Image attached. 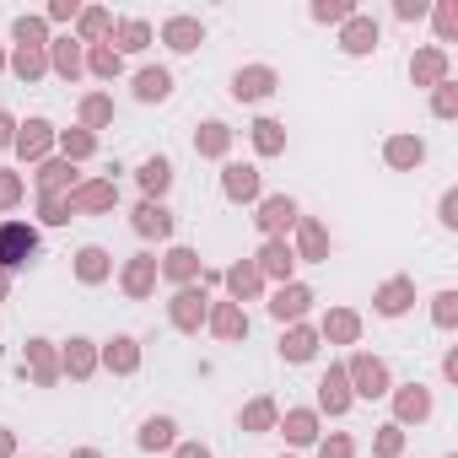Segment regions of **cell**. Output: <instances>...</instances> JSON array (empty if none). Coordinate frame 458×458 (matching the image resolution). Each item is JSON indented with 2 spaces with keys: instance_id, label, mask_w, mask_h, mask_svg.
Instances as JSON below:
<instances>
[{
  "instance_id": "15",
  "label": "cell",
  "mask_w": 458,
  "mask_h": 458,
  "mask_svg": "<svg viewBox=\"0 0 458 458\" xmlns=\"http://www.w3.org/2000/svg\"><path fill=\"white\" fill-rule=\"evenodd\" d=\"M280 124H259V146H265V151H275V146H280Z\"/></svg>"
},
{
  "instance_id": "8",
  "label": "cell",
  "mask_w": 458,
  "mask_h": 458,
  "mask_svg": "<svg viewBox=\"0 0 458 458\" xmlns=\"http://www.w3.org/2000/svg\"><path fill=\"white\" fill-rule=\"evenodd\" d=\"M356 372H362V394H383V367H377V362H362V367H356Z\"/></svg>"
},
{
  "instance_id": "12",
  "label": "cell",
  "mask_w": 458,
  "mask_h": 458,
  "mask_svg": "<svg viewBox=\"0 0 458 458\" xmlns=\"http://www.w3.org/2000/svg\"><path fill=\"white\" fill-rule=\"evenodd\" d=\"M227 189H232V194H253V173H248V168H232Z\"/></svg>"
},
{
  "instance_id": "13",
  "label": "cell",
  "mask_w": 458,
  "mask_h": 458,
  "mask_svg": "<svg viewBox=\"0 0 458 458\" xmlns=\"http://www.w3.org/2000/svg\"><path fill=\"white\" fill-rule=\"evenodd\" d=\"M307 350H313V340H307V335H291V340H286V356H291V362H302Z\"/></svg>"
},
{
  "instance_id": "16",
  "label": "cell",
  "mask_w": 458,
  "mask_h": 458,
  "mask_svg": "<svg viewBox=\"0 0 458 458\" xmlns=\"http://www.w3.org/2000/svg\"><path fill=\"white\" fill-rule=\"evenodd\" d=\"M6 135H11V119H6V113H0V141H6Z\"/></svg>"
},
{
  "instance_id": "10",
  "label": "cell",
  "mask_w": 458,
  "mask_h": 458,
  "mask_svg": "<svg viewBox=\"0 0 458 458\" xmlns=\"http://www.w3.org/2000/svg\"><path fill=\"white\" fill-rule=\"evenodd\" d=\"M265 221H270V227H280V221L291 227V200H270V205H265Z\"/></svg>"
},
{
  "instance_id": "11",
  "label": "cell",
  "mask_w": 458,
  "mask_h": 458,
  "mask_svg": "<svg viewBox=\"0 0 458 458\" xmlns=\"http://www.w3.org/2000/svg\"><path fill=\"white\" fill-rule=\"evenodd\" d=\"M168 38H173V49H194V22H173Z\"/></svg>"
},
{
  "instance_id": "3",
  "label": "cell",
  "mask_w": 458,
  "mask_h": 458,
  "mask_svg": "<svg viewBox=\"0 0 458 458\" xmlns=\"http://www.w3.org/2000/svg\"><path fill=\"white\" fill-rule=\"evenodd\" d=\"M372 44H377V27H372V22H356V27L345 33V49H350V54H367Z\"/></svg>"
},
{
  "instance_id": "14",
  "label": "cell",
  "mask_w": 458,
  "mask_h": 458,
  "mask_svg": "<svg viewBox=\"0 0 458 458\" xmlns=\"http://www.w3.org/2000/svg\"><path fill=\"white\" fill-rule=\"evenodd\" d=\"M394 162H421V141H415V146L399 141V146H394Z\"/></svg>"
},
{
  "instance_id": "9",
  "label": "cell",
  "mask_w": 458,
  "mask_h": 458,
  "mask_svg": "<svg viewBox=\"0 0 458 458\" xmlns=\"http://www.w3.org/2000/svg\"><path fill=\"white\" fill-rule=\"evenodd\" d=\"M168 437H173V421H151V426H146V437H141V442H146V447H162Z\"/></svg>"
},
{
  "instance_id": "17",
  "label": "cell",
  "mask_w": 458,
  "mask_h": 458,
  "mask_svg": "<svg viewBox=\"0 0 458 458\" xmlns=\"http://www.w3.org/2000/svg\"><path fill=\"white\" fill-rule=\"evenodd\" d=\"M183 458H205V447H189V453H183Z\"/></svg>"
},
{
  "instance_id": "5",
  "label": "cell",
  "mask_w": 458,
  "mask_h": 458,
  "mask_svg": "<svg viewBox=\"0 0 458 458\" xmlns=\"http://www.w3.org/2000/svg\"><path fill=\"white\" fill-rule=\"evenodd\" d=\"M168 227H173V221H168V210H157V205H141V232H157V238H162Z\"/></svg>"
},
{
  "instance_id": "4",
  "label": "cell",
  "mask_w": 458,
  "mask_h": 458,
  "mask_svg": "<svg viewBox=\"0 0 458 458\" xmlns=\"http://www.w3.org/2000/svg\"><path fill=\"white\" fill-rule=\"evenodd\" d=\"M173 92V81H168V71H146L141 76V97L151 103V97H168Z\"/></svg>"
},
{
  "instance_id": "1",
  "label": "cell",
  "mask_w": 458,
  "mask_h": 458,
  "mask_svg": "<svg viewBox=\"0 0 458 458\" xmlns=\"http://www.w3.org/2000/svg\"><path fill=\"white\" fill-rule=\"evenodd\" d=\"M33 248H38V238L27 227H0V265H22Z\"/></svg>"
},
{
  "instance_id": "6",
  "label": "cell",
  "mask_w": 458,
  "mask_h": 458,
  "mask_svg": "<svg viewBox=\"0 0 458 458\" xmlns=\"http://www.w3.org/2000/svg\"><path fill=\"white\" fill-rule=\"evenodd\" d=\"M141 178H146V189H168V178H173V168H168V162H146V173H141Z\"/></svg>"
},
{
  "instance_id": "7",
  "label": "cell",
  "mask_w": 458,
  "mask_h": 458,
  "mask_svg": "<svg viewBox=\"0 0 458 458\" xmlns=\"http://www.w3.org/2000/svg\"><path fill=\"white\" fill-rule=\"evenodd\" d=\"M302 302H307V291H280V302H275V318H291V313H302Z\"/></svg>"
},
{
  "instance_id": "2",
  "label": "cell",
  "mask_w": 458,
  "mask_h": 458,
  "mask_svg": "<svg viewBox=\"0 0 458 458\" xmlns=\"http://www.w3.org/2000/svg\"><path fill=\"white\" fill-rule=\"evenodd\" d=\"M232 92L238 97H265L270 92V71H243L238 81H232Z\"/></svg>"
}]
</instances>
